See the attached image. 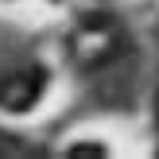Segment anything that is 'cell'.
I'll return each mask as SVG.
<instances>
[{"label":"cell","mask_w":159,"mask_h":159,"mask_svg":"<svg viewBox=\"0 0 159 159\" xmlns=\"http://www.w3.org/2000/svg\"><path fill=\"white\" fill-rule=\"evenodd\" d=\"M43 93V70H12V74H0V105L23 113L31 109Z\"/></svg>","instance_id":"1"},{"label":"cell","mask_w":159,"mask_h":159,"mask_svg":"<svg viewBox=\"0 0 159 159\" xmlns=\"http://www.w3.org/2000/svg\"><path fill=\"white\" fill-rule=\"evenodd\" d=\"M70 155H105V148H97V144H78V148H70Z\"/></svg>","instance_id":"2"}]
</instances>
